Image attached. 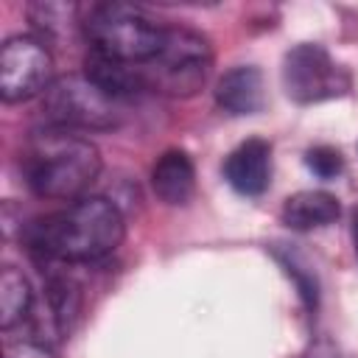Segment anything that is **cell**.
I'll return each instance as SVG.
<instances>
[{
	"label": "cell",
	"mask_w": 358,
	"mask_h": 358,
	"mask_svg": "<svg viewBox=\"0 0 358 358\" xmlns=\"http://www.w3.org/2000/svg\"><path fill=\"white\" fill-rule=\"evenodd\" d=\"M126 235L120 210L103 196H81L28 227V246L59 263H92L112 255Z\"/></svg>",
	"instance_id": "cell-1"
},
{
	"label": "cell",
	"mask_w": 358,
	"mask_h": 358,
	"mask_svg": "<svg viewBox=\"0 0 358 358\" xmlns=\"http://www.w3.org/2000/svg\"><path fill=\"white\" fill-rule=\"evenodd\" d=\"M101 171L98 148L70 129L53 126L36 131L22 157L25 185L42 199L76 201Z\"/></svg>",
	"instance_id": "cell-2"
},
{
	"label": "cell",
	"mask_w": 358,
	"mask_h": 358,
	"mask_svg": "<svg viewBox=\"0 0 358 358\" xmlns=\"http://www.w3.org/2000/svg\"><path fill=\"white\" fill-rule=\"evenodd\" d=\"M81 25L92 56L126 67L148 64L162 50L168 36V28L157 25L148 14L120 3L92 6Z\"/></svg>",
	"instance_id": "cell-3"
},
{
	"label": "cell",
	"mask_w": 358,
	"mask_h": 358,
	"mask_svg": "<svg viewBox=\"0 0 358 358\" xmlns=\"http://www.w3.org/2000/svg\"><path fill=\"white\" fill-rule=\"evenodd\" d=\"M210 45L187 28H168L162 50L140 67H126L131 92L151 90L162 95H193L210 73ZM117 64V62H115Z\"/></svg>",
	"instance_id": "cell-4"
},
{
	"label": "cell",
	"mask_w": 358,
	"mask_h": 358,
	"mask_svg": "<svg viewBox=\"0 0 358 358\" xmlns=\"http://www.w3.org/2000/svg\"><path fill=\"white\" fill-rule=\"evenodd\" d=\"M42 109L62 129H115L120 123V98L95 78L62 76L42 95Z\"/></svg>",
	"instance_id": "cell-5"
},
{
	"label": "cell",
	"mask_w": 358,
	"mask_h": 358,
	"mask_svg": "<svg viewBox=\"0 0 358 358\" xmlns=\"http://www.w3.org/2000/svg\"><path fill=\"white\" fill-rule=\"evenodd\" d=\"M285 92L299 103H316L324 98L344 95L350 90V76L330 59L322 45H296L282 62Z\"/></svg>",
	"instance_id": "cell-6"
},
{
	"label": "cell",
	"mask_w": 358,
	"mask_h": 358,
	"mask_svg": "<svg viewBox=\"0 0 358 358\" xmlns=\"http://www.w3.org/2000/svg\"><path fill=\"white\" fill-rule=\"evenodd\" d=\"M53 59L34 36H11L0 48V95L6 103L28 101L50 87Z\"/></svg>",
	"instance_id": "cell-7"
},
{
	"label": "cell",
	"mask_w": 358,
	"mask_h": 358,
	"mask_svg": "<svg viewBox=\"0 0 358 358\" xmlns=\"http://www.w3.org/2000/svg\"><path fill=\"white\" fill-rule=\"evenodd\" d=\"M224 176L241 196H260L271 182V145L260 137L241 143L227 157Z\"/></svg>",
	"instance_id": "cell-8"
},
{
	"label": "cell",
	"mask_w": 358,
	"mask_h": 358,
	"mask_svg": "<svg viewBox=\"0 0 358 358\" xmlns=\"http://www.w3.org/2000/svg\"><path fill=\"white\" fill-rule=\"evenodd\" d=\"M151 187L165 204H185L196 187V171L190 157L176 148L165 151L151 171Z\"/></svg>",
	"instance_id": "cell-9"
},
{
	"label": "cell",
	"mask_w": 358,
	"mask_h": 358,
	"mask_svg": "<svg viewBox=\"0 0 358 358\" xmlns=\"http://www.w3.org/2000/svg\"><path fill=\"white\" fill-rule=\"evenodd\" d=\"M215 101L232 115H252L263 109V76L257 67H232L215 87Z\"/></svg>",
	"instance_id": "cell-10"
},
{
	"label": "cell",
	"mask_w": 358,
	"mask_h": 358,
	"mask_svg": "<svg viewBox=\"0 0 358 358\" xmlns=\"http://www.w3.org/2000/svg\"><path fill=\"white\" fill-rule=\"evenodd\" d=\"M341 207L338 199L333 193L324 190H299L294 196L285 199L282 204V224H288L291 229H316V227H327L338 218Z\"/></svg>",
	"instance_id": "cell-11"
},
{
	"label": "cell",
	"mask_w": 358,
	"mask_h": 358,
	"mask_svg": "<svg viewBox=\"0 0 358 358\" xmlns=\"http://www.w3.org/2000/svg\"><path fill=\"white\" fill-rule=\"evenodd\" d=\"M31 308H34V291H31L28 280L14 266H6L0 274V324H3V330H11L14 324H20L31 313Z\"/></svg>",
	"instance_id": "cell-12"
},
{
	"label": "cell",
	"mask_w": 358,
	"mask_h": 358,
	"mask_svg": "<svg viewBox=\"0 0 358 358\" xmlns=\"http://www.w3.org/2000/svg\"><path fill=\"white\" fill-rule=\"evenodd\" d=\"M305 165H308L316 176H322V179H333V176H338L341 168H344L341 154H338L336 148H327V145L310 148L308 157H305Z\"/></svg>",
	"instance_id": "cell-13"
},
{
	"label": "cell",
	"mask_w": 358,
	"mask_h": 358,
	"mask_svg": "<svg viewBox=\"0 0 358 358\" xmlns=\"http://www.w3.org/2000/svg\"><path fill=\"white\" fill-rule=\"evenodd\" d=\"M6 358H50V352H45L36 344H17V347H8Z\"/></svg>",
	"instance_id": "cell-14"
},
{
	"label": "cell",
	"mask_w": 358,
	"mask_h": 358,
	"mask_svg": "<svg viewBox=\"0 0 358 358\" xmlns=\"http://www.w3.org/2000/svg\"><path fill=\"white\" fill-rule=\"evenodd\" d=\"M308 358H333L327 350H322V347H316V350H310V355Z\"/></svg>",
	"instance_id": "cell-15"
},
{
	"label": "cell",
	"mask_w": 358,
	"mask_h": 358,
	"mask_svg": "<svg viewBox=\"0 0 358 358\" xmlns=\"http://www.w3.org/2000/svg\"><path fill=\"white\" fill-rule=\"evenodd\" d=\"M352 243H355V255H358V221H355V227H352Z\"/></svg>",
	"instance_id": "cell-16"
}]
</instances>
